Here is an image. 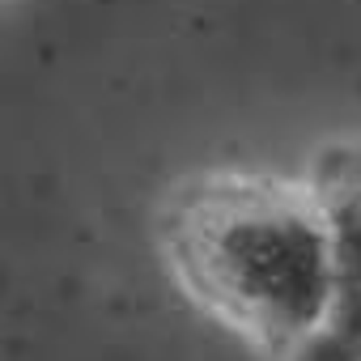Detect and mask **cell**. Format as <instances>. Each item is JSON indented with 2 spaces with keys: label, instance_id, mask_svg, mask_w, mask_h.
Wrapping results in <instances>:
<instances>
[{
  "label": "cell",
  "instance_id": "7a4b0ae2",
  "mask_svg": "<svg viewBox=\"0 0 361 361\" xmlns=\"http://www.w3.org/2000/svg\"><path fill=\"white\" fill-rule=\"evenodd\" d=\"M331 251V306L298 361H361V136L327 140L306 170Z\"/></svg>",
  "mask_w": 361,
  "mask_h": 361
},
{
  "label": "cell",
  "instance_id": "6da1fadb",
  "mask_svg": "<svg viewBox=\"0 0 361 361\" xmlns=\"http://www.w3.org/2000/svg\"><path fill=\"white\" fill-rule=\"evenodd\" d=\"M157 247L174 285L268 361H298L327 323L331 251L306 178L183 174L157 204Z\"/></svg>",
  "mask_w": 361,
  "mask_h": 361
}]
</instances>
